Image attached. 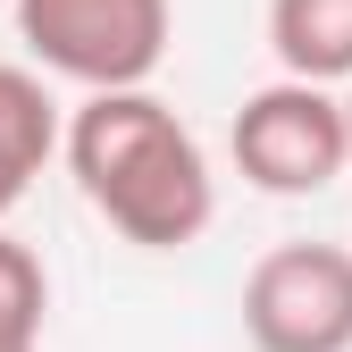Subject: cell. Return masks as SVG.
<instances>
[{
  "instance_id": "cell-1",
  "label": "cell",
  "mask_w": 352,
  "mask_h": 352,
  "mask_svg": "<svg viewBox=\"0 0 352 352\" xmlns=\"http://www.w3.org/2000/svg\"><path fill=\"white\" fill-rule=\"evenodd\" d=\"M67 176L143 252H185L218 218V185H210V160L193 143V126L160 93H143V84L84 93V109L67 118Z\"/></svg>"
},
{
  "instance_id": "cell-2",
  "label": "cell",
  "mask_w": 352,
  "mask_h": 352,
  "mask_svg": "<svg viewBox=\"0 0 352 352\" xmlns=\"http://www.w3.org/2000/svg\"><path fill=\"white\" fill-rule=\"evenodd\" d=\"M17 42L42 76H67L84 93H126L151 84L168 59L176 9L168 0H9Z\"/></svg>"
},
{
  "instance_id": "cell-3",
  "label": "cell",
  "mask_w": 352,
  "mask_h": 352,
  "mask_svg": "<svg viewBox=\"0 0 352 352\" xmlns=\"http://www.w3.org/2000/svg\"><path fill=\"white\" fill-rule=\"evenodd\" d=\"M243 185L302 201V193H327L336 176L352 168V126H344V93L311 76H277L235 109V135H227Z\"/></svg>"
},
{
  "instance_id": "cell-4",
  "label": "cell",
  "mask_w": 352,
  "mask_h": 352,
  "mask_svg": "<svg viewBox=\"0 0 352 352\" xmlns=\"http://www.w3.org/2000/svg\"><path fill=\"white\" fill-rule=\"evenodd\" d=\"M252 352H352V252L344 243H277L243 277Z\"/></svg>"
},
{
  "instance_id": "cell-5",
  "label": "cell",
  "mask_w": 352,
  "mask_h": 352,
  "mask_svg": "<svg viewBox=\"0 0 352 352\" xmlns=\"http://www.w3.org/2000/svg\"><path fill=\"white\" fill-rule=\"evenodd\" d=\"M59 151H67L59 101L42 93V76H34V67L0 59V218H9V210L34 193V176L51 168Z\"/></svg>"
},
{
  "instance_id": "cell-6",
  "label": "cell",
  "mask_w": 352,
  "mask_h": 352,
  "mask_svg": "<svg viewBox=\"0 0 352 352\" xmlns=\"http://www.w3.org/2000/svg\"><path fill=\"white\" fill-rule=\"evenodd\" d=\"M269 51L285 76L352 84V0H269Z\"/></svg>"
},
{
  "instance_id": "cell-7",
  "label": "cell",
  "mask_w": 352,
  "mask_h": 352,
  "mask_svg": "<svg viewBox=\"0 0 352 352\" xmlns=\"http://www.w3.org/2000/svg\"><path fill=\"white\" fill-rule=\"evenodd\" d=\"M42 319H51V277L0 227V352H42Z\"/></svg>"
},
{
  "instance_id": "cell-8",
  "label": "cell",
  "mask_w": 352,
  "mask_h": 352,
  "mask_svg": "<svg viewBox=\"0 0 352 352\" xmlns=\"http://www.w3.org/2000/svg\"><path fill=\"white\" fill-rule=\"evenodd\" d=\"M344 126H352V84H344Z\"/></svg>"
},
{
  "instance_id": "cell-9",
  "label": "cell",
  "mask_w": 352,
  "mask_h": 352,
  "mask_svg": "<svg viewBox=\"0 0 352 352\" xmlns=\"http://www.w3.org/2000/svg\"><path fill=\"white\" fill-rule=\"evenodd\" d=\"M0 9H9V0H0Z\"/></svg>"
}]
</instances>
